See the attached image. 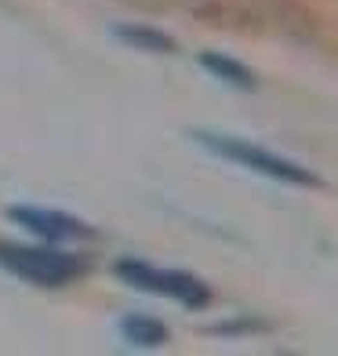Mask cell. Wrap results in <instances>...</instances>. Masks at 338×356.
<instances>
[{
  "label": "cell",
  "instance_id": "cell-1",
  "mask_svg": "<svg viewBox=\"0 0 338 356\" xmlns=\"http://www.w3.org/2000/svg\"><path fill=\"white\" fill-rule=\"evenodd\" d=\"M204 149H211L215 156L230 160V164H240L255 175H266V178H277V182H287V186H305V189H316L320 178L302 168L298 160H287L273 149H262V145H255L248 138H236V135H218V131H193Z\"/></svg>",
  "mask_w": 338,
  "mask_h": 356
},
{
  "label": "cell",
  "instance_id": "cell-2",
  "mask_svg": "<svg viewBox=\"0 0 338 356\" xmlns=\"http://www.w3.org/2000/svg\"><path fill=\"white\" fill-rule=\"evenodd\" d=\"M117 277L124 284L138 287V291H153V295L175 298V302L189 305V309H200V305L211 302V291H207L197 277L179 273V269H160V266H150V262H138V258L117 262Z\"/></svg>",
  "mask_w": 338,
  "mask_h": 356
},
{
  "label": "cell",
  "instance_id": "cell-3",
  "mask_svg": "<svg viewBox=\"0 0 338 356\" xmlns=\"http://www.w3.org/2000/svg\"><path fill=\"white\" fill-rule=\"evenodd\" d=\"M0 266L37 287H62L84 273V262L73 254L47 248H11V244H0Z\"/></svg>",
  "mask_w": 338,
  "mask_h": 356
},
{
  "label": "cell",
  "instance_id": "cell-4",
  "mask_svg": "<svg viewBox=\"0 0 338 356\" xmlns=\"http://www.w3.org/2000/svg\"><path fill=\"white\" fill-rule=\"evenodd\" d=\"M11 222L26 225L29 233H37L40 240H51V244H70V240H84L91 236V229L80 218L66 215V211H55V207H11Z\"/></svg>",
  "mask_w": 338,
  "mask_h": 356
},
{
  "label": "cell",
  "instance_id": "cell-5",
  "mask_svg": "<svg viewBox=\"0 0 338 356\" xmlns=\"http://www.w3.org/2000/svg\"><path fill=\"white\" fill-rule=\"evenodd\" d=\"M120 334H124V342L146 346V349H156V346L168 342V327L160 320H153V316H127V320H120Z\"/></svg>",
  "mask_w": 338,
  "mask_h": 356
},
{
  "label": "cell",
  "instance_id": "cell-6",
  "mask_svg": "<svg viewBox=\"0 0 338 356\" xmlns=\"http://www.w3.org/2000/svg\"><path fill=\"white\" fill-rule=\"evenodd\" d=\"M200 66H204L207 73H215L218 80H225V84H233V88H244V91H255V73L244 66V62H236V58H225V55L207 51V55H200Z\"/></svg>",
  "mask_w": 338,
  "mask_h": 356
},
{
  "label": "cell",
  "instance_id": "cell-7",
  "mask_svg": "<svg viewBox=\"0 0 338 356\" xmlns=\"http://www.w3.org/2000/svg\"><path fill=\"white\" fill-rule=\"evenodd\" d=\"M117 37L124 44L138 47V51H153V55H168L175 51V40L168 33H160V29H146V26H120Z\"/></svg>",
  "mask_w": 338,
  "mask_h": 356
}]
</instances>
